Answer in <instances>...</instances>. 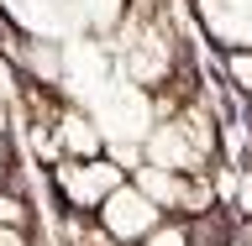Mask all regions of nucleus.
I'll return each mask as SVG.
<instances>
[{"instance_id":"1","label":"nucleus","mask_w":252,"mask_h":246,"mask_svg":"<svg viewBox=\"0 0 252 246\" xmlns=\"http://www.w3.org/2000/svg\"><path fill=\"white\" fill-rule=\"evenodd\" d=\"M53 184H58L63 204H68L74 215H100V204H105L116 189H126L131 178H126L121 163H110V157H94V163H68V157H63L58 173H53Z\"/></svg>"},{"instance_id":"2","label":"nucleus","mask_w":252,"mask_h":246,"mask_svg":"<svg viewBox=\"0 0 252 246\" xmlns=\"http://www.w3.org/2000/svg\"><path fill=\"white\" fill-rule=\"evenodd\" d=\"M121 63H126V79L131 84H147V89H158L163 79L173 74V37L168 27L158 21V16H147V21H131L126 27V42H121Z\"/></svg>"},{"instance_id":"3","label":"nucleus","mask_w":252,"mask_h":246,"mask_svg":"<svg viewBox=\"0 0 252 246\" xmlns=\"http://www.w3.org/2000/svg\"><path fill=\"white\" fill-rule=\"evenodd\" d=\"M94 220H100V231H105L116 246H147V236H153L168 215H163L137 184H126V189H116V194L100 204V215H94Z\"/></svg>"},{"instance_id":"4","label":"nucleus","mask_w":252,"mask_h":246,"mask_svg":"<svg viewBox=\"0 0 252 246\" xmlns=\"http://www.w3.org/2000/svg\"><path fill=\"white\" fill-rule=\"evenodd\" d=\"M194 16L220 53H252V0H194Z\"/></svg>"},{"instance_id":"5","label":"nucleus","mask_w":252,"mask_h":246,"mask_svg":"<svg viewBox=\"0 0 252 246\" xmlns=\"http://www.w3.org/2000/svg\"><path fill=\"white\" fill-rule=\"evenodd\" d=\"M53 141L68 163H94L105 157V126L84 115V110H58V126H53Z\"/></svg>"},{"instance_id":"6","label":"nucleus","mask_w":252,"mask_h":246,"mask_svg":"<svg viewBox=\"0 0 252 246\" xmlns=\"http://www.w3.org/2000/svg\"><path fill=\"white\" fill-rule=\"evenodd\" d=\"M220 68H226V84L252 100V53H220Z\"/></svg>"},{"instance_id":"7","label":"nucleus","mask_w":252,"mask_h":246,"mask_svg":"<svg viewBox=\"0 0 252 246\" xmlns=\"http://www.w3.org/2000/svg\"><path fill=\"white\" fill-rule=\"evenodd\" d=\"M231 215L242 225H252V163L236 168V194H231Z\"/></svg>"},{"instance_id":"8","label":"nucleus","mask_w":252,"mask_h":246,"mask_svg":"<svg viewBox=\"0 0 252 246\" xmlns=\"http://www.w3.org/2000/svg\"><path fill=\"white\" fill-rule=\"evenodd\" d=\"M147 246H194V225H189V220H163V225L147 236Z\"/></svg>"},{"instance_id":"9","label":"nucleus","mask_w":252,"mask_h":246,"mask_svg":"<svg viewBox=\"0 0 252 246\" xmlns=\"http://www.w3.org/2000/svg\"><path fill=\"white\" fill-rule=\"evenodd\" d=\"M27 220H32V210H27V199L21 194H0V225H11V231H27Z\"/></svg>"},{"instance_id":"10","label":"nucleus","mask_w":252,"mask_h":246,"mask_svg":"<svg viewBox=\"0 0 252 246\" xmlns=\"http://www.w3.org/2000/svg\"><path fill=\"white\" fill-rule=\"evenodd\" d=\"M0 246H32L27 231H11V225H0Z\"/></svg>"}]
</instances>
